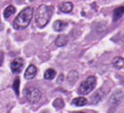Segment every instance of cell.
Returning <instances> with one entry per match:
<instances>
[{"mask_svg": "<svg viewBox=\"0 0 124 113\" xmlns=\"http://www.w3.org/2000/svg\"><path fill=\"white\" fill-rule=\"evenodd\" d=\"M36 73H37V68L34 65H30L24 72V77H25V79L30 80V79H33L35 77Z\"/></svg>", "mask_w": 124, "mask_h": 113, "instance_id": "8992f818", "label": "cell"}, {"mask_svg": "<svg viewBox=\"0 0 124 113\" xmlns=\"http://www.w3.org/2000/svg\"><path fill=\"white\" fill-rule=\"evenodd\" d=\"M72 104L76 105V106H84L87 104V99L83 97H78V98H75L73 99Z\"/></svg>", "mask_w": 124, "mask_h": 113, "instance_id": "8fae6325", "label": "cell"}, {"mask_svg": "<svg viewBox=\"0 0 124 113\" xmlns=\"http://www.w3.org/2000/svg\"><path fill=\"white\" fill-rule=\"evenodd\" d=\"M78 79V73L77 71H71L67 75V80L70 84H74Z\"/></svg>", "mask_w": 124, "mask_h": 113, "instance_id": "9c48e42d", "label": "cell"}, {"mask_svg": "<svg viewBox=\"0 0 124 113\" xmlns=\"http://www.w3.org/2000/svg\"><path fill=\"white\" fill-rule=\"evenodd\" d=\"M33 16V9L31 7H27L24 8L19 14L18 15L16 16V18L13 21V27L16 30H20V29H24L26 28Z\"/></svg>", "mask_w": 124, "mask_h": 113, "instance_id": "7a4b0ae2", "label": "cell"}, {"mask_svg": "<svg viewBox=\"0 0 124 113\" xmlns=\"http://www.w3.org/2000/svg\"><path fill=\"white\" fill-rule=\"evenodd\" d=\"M112 65H113V67H115L117 69L122 68L124 66V59L122 57H115L112 60Z\"/></svg>", "mask_w": 124, "mask_h": 113, "instance_id": "2e32d148", "label": "cell"}, {"mask_svg": "<svg viewBox=\"0 0 124 113\" xmlns=\"http://www.w3.org/2000/svg\"><path fill=\"white\" fill-rule=\"evenodd\" d=\"M55 75H56L55 71H54L53 69H48V70H46V71H45L44 78L46 79V80H51V79H53V78L55 77Z\"/></svg>", "mask_w": 124, "mask_h": 113, "instance_id": "9a60e30c", "label": "cell"}, {"mask_svg": "<svg viewBox=\"0 0 124 113\" xmlns=\"http://www.w3.org/2000/svg\"><path fill=\"white\" fill-rule=\"evenodd\" d=\"M62 80H63V74H60L59 75V79L57 78V84H61Z\"/></svg>", "mask_w": 124, "mask_h": 113, "instance_id": "d6986e66", "label": "cell"}, {"mask_svg": "<svg viewBox=\"0 0 124 113\" xmlns=\"http://www.w3.org/2000/svg\"><path fill=\"white\" fill-rule=\"evenodd\" d=\"M53 106L55 108H58V109H61L64 107V101L62 99H56L54 101H53Z\"/></svg>", "mask_w": 124, "mask_h": 113, "instance_id": "e0dca14e", "label": "cell"}, {"mask_svg": "<svg viewBox=\"0 0 124 113\" xmlns=\"http://www.w3.org/2000/svg\"><path fill=\"white\" fill-rule=\"evenodd\" d=\"M121 99H122V92H121V91H117V92H115V93L111 96V98H110V103H112V104H117V103L120 102Z\"/></svg>", "mask_w": 124, "mask_h": 113, "instance_id": "7c38bea8", "label": "cell"}, {"mask_svg": "<svg viewBox=\"0 0 124 113\" xmlns=\"http://www.w3.org/2000/svg\"><path fill=\"white\" fill-rule=\"evenodd\" d=\"M123 14H124V6L123 7H118L116 9H114L113 10V15H112L113 21H117Z\"/></svg>", "mask_w": 124, "mask_h": 113, "instance_id": "30bf717a", "label": "cell"}, {"mask_svg": "<svg viewBox=\"0 0 124 113\" xmlns=\"http://www.w3.org/2000/svg\"><path fill=\"white\" fill-rule=\"evenodd\" d=\"M59 10L62 12V13H71L72 10H73V4L71 2H62L60 5H59Z\"/></svg>", "mask_w": 124, "mask_h": 113, "instance_id": "52a82bcc", "label": "cell"}, {"mask_svg": "<svg viewBox=\"0 0 124 113\" xmlns=\"http://www.w3.org/2000/svg\"><path fill=\"white\" fill-rule=\"evenodd\" d=\"M23 66H24V61L22 58L20 57L15 58L11 63V71L13 73H19L23 69Z\"/></svg>", "mask_w": 124, "mask_h": 113, "instance_id": "5b68a950", "label": "cell"}, {"mask_svg": "<svg viewBox=\"0 0 124 113\" xmlns=\"http://www.w3.org/2000/svg\"><path fill=\"white\" fill-rule=\"evenodd\" d=\"M16 13V8L14 7V6H12V5H10V6H8L5 10H4V13H3V15H4V17L5 18H9L12 14H14Z\"/></svg>", "mask_w": 124, "mask_h": 113, "instance_id": "5bb4252c", "label": "cell"}, {"mask_svg": "<svg viewBox=\"0 0 124 113\" xmlns=\"http://www.w3.org/2000/svg\"><path fill=\"white\" fill-rule=\"evenodd\" d=\"M67 42H68L67 37H66L65 35H60V36H58V37L56 38V40H55V44H56L57 46H64V45L67 43Z\"/></svg>", "mask_w": 124, "mask_h": 113, "instance_id": "4fadbf2b", "label": "cell"}, {"mask_svg": "<svg viewBox=\"0 0 124 113\" xmlns=\"http://www.w3.org/2000/svg\"><path fill=\"white\" fill-rule=\"evenodd\" d=\"M24 93V96L26 98V99L30 102V103H36L38 102L41 98H42V93L41 91L36 88V87H32V86H29L27 88L24 89L23 91Z\"/></svg>", "mask_w": 124, "mask_h": 113, "instance_id": "277c9868", "label": "cell"}, {"mask_svg": "<svg viewBox=\"0 0 124 113\" xmlns=\"http://www.w3.org/2000/svg\"><path fill=\"white\" fill-rule=\"evenodd\" d=\"M96 77L94 75H91V76H88L85 80H83L81 82V84L79 85L78 87V94L80 95H88L89 93H91L93 91V89L95 88V85H96Z\"/></svg>", "mask_w": 124, "mask_h": 113, "instance_id": "3957f363", "label": "cell"}, {"mask_svg": "<svg viewBox=\"0 0 124 113\" xmlns=\"http://www.w3.org/2000/svg\"><path fill=\"white\" fill-rule=\"evenodd\" d=\"M53 13V8L51 6L46 5H41L35 14V21L38 25V27L43 28L45 27L50 20L51 15Z\"/></svg>", "mask_w": 124, "mask_h": 113, "instance_id": "6da1fadb", "label": "cell"}, {"mask_svg": "<svg viewBox=\"0 0 124 113\" xmlns=\"http://www.w3.org/2000/svg\"><path fill=\"white\" fill-rule=\"evenodd\" d=\"M13 88H14V90H15V92H16V95L18 96V95H19V79H18L17 77H16V78L15 79V81H14Z\"/></svg>", "mask_w": 124, "mask_h": 113, "instance_id": "ac0fdd59", "label": "cell"}, {"mask_svg": "<svg viewBox=\"0 0 124 113\" xmlns=\"http://www.w3.org/2000/svg\"><path fill=\"white\" fill-rule=\"evenodd\" d=\"M67 25H68L67 22H65L63 20H56L53 23V30L54 31H57V32L63 31L67 27Z\"/></svg>", "mask_w": 124, "mask_h": 113, "instance_id": "ba28073f", "label": "cell"}]
</instances>
